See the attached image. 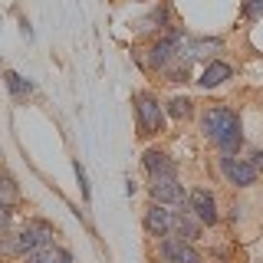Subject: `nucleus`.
Returning a JSON list of instances; mask_svg holds the SVG:
<instances>
[{
    "label": "nucleus",
    "mask_w": 263,
    "mask_h": 263,
    "mask_svg": "<svg viewBox=\"0 0 263 263\" xmlns=\"http://www.w3.org/2000/svg\"><path fill=\"white\" fill-rule=\"evenodd\" d=\"M201 132L208 135V142L217 145L220 155H237L243 148V128L237 112H230L227 105H214V109L204 112L201 119Z\"/></svg>",
    "instance_id": "1"
},
{
    "label": "nucleus",
    "mask_w": 263,
    "mask_h": 263,
    "mask_svg": "<svg viewBox=\"0 0 263 263\" xmlns=\"http://www.w3.org/2000/svg\"><path fill=\"white\" fill-rule=\"evenodd\" d=\"M0 250L4 253H13V257H30V253L43 250V247L53 243V227L43 224V220H30L23 230H16V234H4L0 237Z\"/></svg>",
    "instance_id": "2"
},
{
    "label": "nucleus",
    "mask_w": 263,
    "mask_h": 263,
    "mask_svg": "<svg viewBox=\"0 0 263 263\" xmlns=\"http://www.w3.org/2000/svg\"><path fill=\"white\" fill-rule=\"evenodd\" d=\"M135 119H138V135H158V132H164V109L152 92L135 96Z\"/></svg>",
    "instance_id": "3"
},
{
    "label": "nucleus",
    "mask_w": 263,
    "mask_h": 263,
    "mask_svg": "<svg viewBox=\"0 0 263 263\" xmlns=\"http://www.w3.org/2000/svg\"><path fill=\"white\" fill-rule=\"evenodd\" d=\"M148 194H152L155 204L181 208V214L187 211V191H184V184H178V178H155L152 184H148Z\"/></svg>",
    "instance_id": "4"
},
{
    "label": "nucleus",
    "mask_w": 263,
    "mask_h": 263,
    "mask_svg": "<svg viewBox=\"0 0 263 263\" xmlns=\"http://www.w3.org/2000/svg\"><path fill=\"white\" fill-rule=\"evenodd\" d=\"M220 171H224V178L234 187H253L260 175L250 164V158H240V155H220Z\"/></svg>",
    "instance_id": "5"
},
{
    "label": "nucleus",
    "mask_w": 263,
    "mask_h": 263,
    "mask_svg": "<svg viewBox=\"0 0 263 263\" xmlns=\"http://www.w3.org/2000/svg\"><path fill=\"white\" fill-rule=\"evenodd\" d=\"M158 253H161L164 263H201L197 247L191 240H184V237H161Z\"/></svg>",
    "instance_id": "6"
},
{
    "label": "nucleus",
    "mask_w": 263,
    "mask_h": 263,
    "mask_svg": "<svg viewBox=\"0 0 263 263\" xmlns=\"http://www.w3.org/2000/svg\"><path fill=\"white\" fill-rule=\"evenodd\" d=\"M187 211L194 214L201 224H217L220 220V211H217V197H214L208 187H194L191 194H187Z\"/></svg>",
    "instance_id": "7"
},
{
    "label": "nucleus",
    "mask_w": 263,
    "mask_h": 263,
    "mask_svg": "<svg viewBox=\"0 0 263 263\" xmlns=\"http://www.w3.org/2000/svg\"><path fill=\"white\" fill-rule=\"evenodd\" d=\"M175 224H178V211H171V208H164V204H155L152 201V208L145 211V230H148V237H171Z\"/></svg>",
    "instance_id": "8"
},
{
    "label": "nucleus",
    "mask_w": 263,
    "mask_h": 263,
    "mask_svg": "<svg viewBox=\"0 0 263 263\" xmlns=\"http://www.w3.org/2000/svg\"><path fill=\"white\" fill-rule=\"evenodd\" d=\"M142 164H145V171H148V178H178V164L168 158L164 152H155V148H148L145 152V158H142Z\"/></svg>",
    "instance_id": "9"
},
{
    "label": "nucleus",
    "mask_w": 263,
    "mask_h": 263,
    "mask_svg": "<svg viewBox=\"0 0 263 263\" xmlns=\"http://www.w3.org/2000/svg\"><path fill=\"white\" fill-rule=\"evenodd\" d=\"M230 76H234V69H230L224 60H211L204 66V72L197 76V82H201V89H217L220 82H227Z\"/></svg>",
    "instance_id": "10"
},
{
    "label": "nucleus",
    "mask_w": 263,
    "mask_h": 263,
    "mask_svg": "<svg viewBox=\"0 0 263 263\" xmlns=\"http://www.w3.org/2000/svg\"><path fill=\"white\" fill-rule=\"evenodd\" d=\"M224 49L217 36H201V40H191L187 43V56L191 60H217V53Z\"/></svg>",
    "instance_id": "11"
},
{
    "label": "nucleus",
    "mask_w": 263,
    "mask_h": 263,
    "mask_svg": "<svg viewBox=\"0 0 263 263\" xmlns=\"http://www.w3.org/2000/svg\"><path fill=\"white\" fill-rule=\"evenodd\" d=\"M27 263H72V253L66 250V247H56V243H49L43 247V250H36V253H30Z\"/></svg>",
    "instance_id": "12"
},
{
    "label": "nucleus",
    "mask_w": 263,
    "mask_h": 263,
    "mask_svg": "<svg viewBox=\"0 0 263 263\" xmlns=\"http://www.w3.org/2000/svg\"><path fill=\"white\" fill-rule=\"evenodd\" d=\"M4 82H7V89H10V96L16 102H27L33 96V82H27L20 72H4Z\"/></svg>",
    "instance_id": "13"
},
{
    "label": "nucleus",
    "mask_w": 263,
    "mask_h": 263,
    "mask_svg": "<svg viewBox=\"0 0 263 263\" xmlns=\"http://www.w3.org/2000/svg\"><path fill=\"white\" fill-rule=\"evenodd\" d=\"M175 230H178V237H184V240H191V243H194L197 237H201V220H197L191 211H184V214H178Z\"/></svg>",
    "instance_id": "14"
},
{
    "label": "nucleus",
    "mask_w": 263,
    "mask_h": 263,
    "mask_svg": "<svg viewBox=\"0 0 263 263\" xmlns=\"http://www.w3.org/2000/svg\"><path fill=\"white\" fill-rule=\"evenodd\" d=\"M191 105L194 102L187 96H175L168 102V115H171V119H187V115H191Z\"/></svg>",
    "instance_id": "15"
},
{
    "label": "nucleus",
    "mask_w": 263,
    "mask_h": 263,
    "mask_svg": "<svg viewBox=\"0 0 263 263\" xmlns=\"http://www.w3.org/2000/svg\"><path fill=\"white\" fill-rule=\"evenodd\" d=\"M0 201H16V184H13L10 175L0 178Z\"/></svg>",
    "instance_id": "16"
},
{
    "label": "nucleus",
    "mask_w": 263,
    "mask_h": 263,
    "mask_svg": "<svg viewBox=\"0 0 263 263\" xmlns=\"http://www.w3.org/2000/svg\"><path fill=\"white\" fill-rule=\"evenodd\" d=\"M243 16H247V20H260V16H263V0H247V4H243Z\"/></svg>",
    "instance_id": "17"
},
{
    "label": "nucleus",
    "mask_w": 263,
    "mask_h": 263,
    "mask_svg": "<svg viewBox=\"0 0 263 263\" xmlns=\"http://www.w3.org/2000/svg\"><path fill=\"white\" fill-rule=\"evenodd\" d=\"M10 217H13V211L4 204V208H0V237H4L7 230H10Z\"/></svg>",
    "instance_id": "18"
},
{
    "label": "nucleus",
    "mask_w": 263,
    "mask_h": 263,
    "mask_svg": "<svg viewBox=\"0 0 263 263\" xmlns=\"http://www.w3.org/2000/svg\"><path fill=\"white\" fill-rule=\"evenodd\" d=\"M76 178H79V187H82V197L89 201V184H86V171H82V164L76 161Z\"/></svg>",
    "instance_id": "19"
},
{
    "label": "nucleus",
    "mask_w": 263,
    "mask_h": 263,
    "mask_svg": "<svg viewBox=\"0 0 263 263\" xmlns=\"http://www.w3.org/2000/svg\"><path fill=\"white\" fill-rule=\"evenodd\" d=\"M243 211H247L243 204H237V201H234V204H230V220H234V224H237V220H243Z\"/></svg>",
    "instance_id": "20"
},
{
    "label": "nucleus",
    "mask_w": 263,
    "mask_h": 263,
    "mask_svg": "<svg viewBox=\"0 0 263 263\" xmlns=\"http://www.w3.org/2000/svg\"><path fill=\"white\" fill-rule=\"evenodd\" d=\"M250 164L257 171H263V152H250Z\"/></svg>",
    "instance_id": "21"
},
{
    "label": "nucleus",
    "mask_w": 263,
    "mask_h": 263,
    "mask_svg": "<svg viewBox=\"0 0 263 263\" xmlns=\"http://www.w3.org/2000/svg\"><path fill=\"white\" fill-rule=\"evenodd\" d=\"M0 208H4V201H0Z\"/></svg>",
    "instance_id": "22"
}]
</instances>
